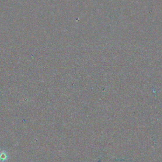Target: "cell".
<instances>
[{
    "mask_svg": "<svg viewBox=\"0 0 162 162\" xmlns=\"http://www.w3.org/2000/svg\"><path fill=\"white\" fill-rule=\"evenodd\" d=\"M8 159V154L5 150L0 151V162H5Z\"/></svg>",
    "mask_w": 162,
    "mask_h": 162,
    "instance_id": "1",
    "label": "cell"
}]
</instances>
